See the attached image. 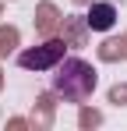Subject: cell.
<instances>
[{"label":"cell","mask_w":127,"mask_h":131,"mask_svg":"<svg viewBox=\"0 0 127 131\" xmlns=\"http://www.w3.org/2000/svg\"><path fill=\"white\" fill-rule=\"evenodd\" d=\"M49 85L67 103H85L95 92V85H99V71L88 64V60H81V57H64L60 64L53 67Z\"/></svg>","instance_id":"cell-1"},{"label":"cell","mask_w":127,"mask_h":131,"mask_svg":"<svg viewBox=\"0 0 127 131\" xmlns=\"http://www.w3.org/2000/svg\"><path fill=\"white\" fill-rule=\"evenodd\" d=\"M60 60H64V43L60 39H49L42 46H32V50H21L18 53V64L25 71H53Z\"/></svg>","instance_id":"cell-2"},{"label":"cell","mask_w":127,"mask_h":131,"mask_svg":"<svg viewBox=\"0 0 127 131\" xmlns=\"http://www.w3.org/2000/svg\"><path fill=\"white\" fill-rule=\"evenodd\" d=\"M85 21H88L92 32H109V28L117 25V7H113V4H92L88 14H85Z\"/></svg>","instance_id":"cell-3"}]
</instances>
